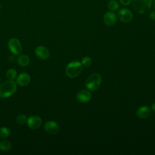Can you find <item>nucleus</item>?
Instances as JSON below:
<instances>
[{
	"label": "nucleus",
	"instance_id": "nucleus-1",
	"mask_svg": "<svg viewBox=\"0 0 155 155\" xmlns=\"http://www.w3.org/2000/svg\"><path fill=\"white\" fill-rule=\"evenodd\" d=\"M17 90L16 83L14 81L8 80L0 84V97L7 98L12 96Z\"/></svg>",
	"mask_w": 155,
	"mask_h": 155
},
{
	"label": "nucleus",
	"instance_id": "nucleus-2",
	"mask_svg": "<svg viewBox=\"0 0 155 155\" xmlns=\"http://www.w3.org/2000/svg\"><path fill=\"white\" fill-rule=\"evenodd\" d=\"M83 70L81 62L78 61L70 62L65 68V73L69 78H74L78 76Z\"/></svg>",
	"mask_w": 155,
	"mask_h": 155
},
{
	"label": "nucleus",
	"instance_id": "nucleus-3",
	"mask_svg": "<svg viewBox=\"0 0 155 155\" xmlns=\"http://www.w3.org/2000/svg\"><path fill=\"white\" fill-rule=\"evenodd\" d=\"M134 10L140 14L148 12L151 8L153 0H131Z\"/></svg>",
	"mask_w": 155,
	"mask_h": 155
},
{
	"label": "nucleus",
	"instance_id": "nucleus-4",
	"mask_svg": "<svg viewBox=\"0 0 155 155\" xmlns=\"http://www.w3.org/2000/svg\"><path fill=\"white\" fill-rule=\"evenodd\" d=\"M101 83V76L99 73H94L87 79L85 87L90 91H94L99 88Z\"/></svg>",
	"mask_w": 155,
	"mask_h": 155
},
{
	"label": "nucleus",
	"instance_id": "nucleus-5",
	"mask_svg": "<svg viewBox=\"0 0 155 155\" xmlns=\"http://www.w3.org/2000/svg\"><path fill=\"white\" fill-rule=\"evenodd\" d=\"M8 47L11 52L15 55L19 54L22 50L20 41L15 38H13L8 41Z\"/></svg>",
	"mask_w": 155,
	"mask_h": 155
},
{
	"label": "nucleus",
	"instance_id": "nucleus-6",
	"mask_svg": "<svg viewBox=\"0 0 155 155\" xmlns=\"http://www.w3.org/2000/svg\"><path fill=\"white\" fill-rule=\"evenodd\" d=\"M117 17L119 19L123 22H129L132 20L133 15L129 9L122 8L117 12Z\"/></svg>",
	"mask_w": 155,
	"mask_h": 155
},
{
	"label": "nucleus",
	"instance_id": "nucleus-7",
	"mask_svg": "<svg viewBox=\"0 0 155 155\" xmlns=\"http://www.w3.org/2000/svg\"><path fill=\"white\" fill-rule=\"evenodd\" d=\"M27 125L31 129L35 130L42 125V119L38 116H31L27 119Z\"/></svg>",
	"mask_w": 155,
	"mask_h": 155
},
{
	"label": "nucleus",
	"instance_id": "nucleus-8",
	"mask_svg": "<svg viewBox=\"0 0 155 155\" xmlns=\"http://www.w3.org/2000/svg\"><path fill=\"white\" fill-rule=\"evenodd\" d=\"M44 129L47 133L51 134H54L58 133L59 131V127L54 121L48 120L44 124Z\"/></svg>",
	"mask_w": 155,
	"mask_h": 155
},
{
	"label": "nucleus",
	"instance_id": "nucleus-9",
	"mask_svg": "<svg viewBox=\"0 0 155 155\" xmlns=\"http://www.w3.org/2000/svg\"><path fill=\"white\" fill-rule=\"evenodd\" d=\"M117 18V15L112 11H110L105 13L103 20L105 25L108 26H112L116 22Z\"/></svg>",
	"mask_w": 155,
	"mask_h": 155
},
{
	"label": "nucleus",
	"instance_id": "nucleus-10",
	"mask_svg": "<svg viewBox=\"0 0 155 155\" xmlns=\"http://www.w3.org/2000/svg\"><path fill=\"white\" fill-rule=\"evenodd\" d=\"M36 55L42 60H45L48 58L50 53L48 50L44 46H38L35 49Z\"/></svg>",
	"mask_w": 155,
	"mask_h": 155
},
{
	"label": "nucleus",
	"instance_id": "nucleus-11",
	"mask_svg": "<svg viewBox=\"0 0 155 155\" xmlns=\"http://www.w3.org/2000/svg\"><path fill=\"white\" fill-rule=\"evenodd\" d=\"M30 76L25 72L19 74L16 77V84L20 86H26L30 82Z\"/></svg>",
	"mask_w": 155,
	"mask_h": 155
},
{
	"label": "nucleus",
	"instance_id": "nucleus-12",
	"mask_svg": "<svg viewBox=\"0 0 155 155\" xmlns=\"http://www.w3.org/2000/svg\"><path fill=\"white\" fill-rule=\"evenodd\" d=\"M91 93L86 90H82L77 94V99L79 102L87 103L91 99Z\"/></svg>",
	"mask_w": 155,
	"mask_h": 155
},
{
	"label": "nucleus",
	"instance_id": "nucleus-13",
	"mask_svg": "<svg viewBox=\"0 0 155 155\" xmlns=\"http://www.w3.org/2000/svg\"><path fill=\"white\" fill-rule=\"evenodd\" d=\"M150 110L147 106H142L139 108L136 111V115L140 119H145L149 116Z\"/></svg>",
	"mask_w": 155,
	"mask_h": 155
},
{
	"label": "nucleus",
	"instance_id": "nucleus-14",
	"mask_svg": "<svg viewBox=\"0 0 155 155\" xmlns=\"http://www.w3.org/2000/svg\"><path fill=\"white\" fill-rule=\"evenodd\" d=\"M18 63L22 67L27 66L30 64V59L27 55L22 54L18 58Z\"/></svg>",
	"mask_w": 155,
	"mask_h": 155
},
{
	"label": "nucleus",
	"instance_id": "nucleus-15",
	"mask_svg": "<svg viewBox=\"0 0 155 155\" xmlns=\"http://www.w3.org/2000/svg\"><path fill=\"white\" fill-rule=\"evenodd\" d=\"M12 148V143L8 140H0V150L2 151H8Z\"/></svg>",
	"mask_w": 155,
	"mask_h": 155
},
{
	"label": "nucleus",
	"instance_id": "nucleus-16",
	"mask_svg": "<svg viewBox=\"0 0 155 155\" xmlns=\"http://www.w3.org/2000/svg\"><path fill=\"white\" fill-rule=\"evenodd\" d=\"M107 7L111 11H116L119 7V4L116 0H110L107 4Z\"/></svg>",
	"mask_w": 155,
	"mask_h": 155
},
{
	"label": "nucleus",
	"instance_id": "nucleus-17",
	"mask_svg": "<svg viewBox=\"0 0 155 155\" xmlns=\"http://www.w3.org/2000/svg\"><path fill=\"white\" fill-rule=\"evenodd\" d=\"M6 77L8 80L13 81L17 77V72L15 69L10 68L6 72Z\"/></svg>",
	"mask_w": 155,
	"mask_h": 155
},
{
	"label": "nucleus",
	"instance_id": "nucleus-18",
	"mask_svg": "<svg viewBox=\"0 0 155 155\" xmlns=\"http://www.w3.org/2000/svg\"><path fill=\"white\" fill-rule=\"evenodd\" d=\"M10 134V130L8 127H3L0 128V138L7 137Z\"/></svg>",
	"mask_w": 155,
	"mask_h": 155
},
{
	"label": "nucleus",
	"instance_id": "nucleus-19",
	"mask_svg": "<svg viewBox=\"0 0 155 155\" xmlns=\"http://www.w3.org/2000/svg\"><path fill=\"white\" fill-rule=\"evenodd\" d=\"M27 117L25 114H19L17 116L16 120L18 124L22 125L27 122Z\"/></svg>",
	"mask_w": 155,
	"mask_h": 155
},
{
	"label": "nucleus",
	"instance_id": "nucleus-20",
	"mask_svg": "<svg viewBox=\"0 0 155 155\" xmlns=\"http://www.w3.org/2000/svg\"><path fill=\"white\" fill-rule=\"evenodd\" d=\"M91 62H92V60L89 56H85V57L82 58V61H81L82 65H84L86 67H89L91 64Z\"/></svg>",
	"mask_w": 155,
	"mask_h": 155
},
{
	"label": "nucleus",
	"instance_id": "nucleus-21",
	"mask_svg": "<svg viewBox=\"0 0 155 155\" xmlns=\"http://www.w3.org/2000/svg\"><path fill=\"white\" fill-rule=\"evenodd\" d=\"M119 2L122 4L123 5H128V4L131 2V0H119Z\"/></svg>",
	"mask_w": 155,
	"mask_h": 155
},
{
	"label": "nucleus",
	"instance_id": "nucleus-22",
	"mask_svg": "<svg viewBox=\"0 0 155 155\" xmlns=\"http://www.w3.org/2000/svg\"><path fill=\"white\" fill-rule=\"evenodd\" d=\"M150 18L151 20H153V21H155V10L154 11H151L150 13Z\"/></svg>",
	"mask_w": 155,
	"mask_h": 155
},
{
	"label": "nucleus",
	"instance_id": "nucleus-23",
	"mask_svg": "<svg viewBox=\"0 0 155 155\" xmlns=\"http://www.w3.org/2000/svg\"><path fill=\"white\" fill-rule=\"evenodd\" d=\"M151 108H152V110H153V111H155V103H154V104H152V105H151Z\"/></svg>",
	"mask_w": 155,
	"mask_h": 155
},
{
	"label": "nucleus",
	"instance_id": "nucleus-24",
	"mask_svg": "<svg viewBox=\"0 0 155 155\" xmlns=\"http://www.w3.org/2000/svg\"><path fill=\"white\" fill-rule=\"evenodd\" d=\"M152 4H153V7L155 8V0L153 1V3Z\"/></svg>",
	"mask_w": 155,
	"mask_h": 155
},
{
	"label": "nucleus",
	"instance_id": "nucleus-25",
	"mask_svg": "<svg viewBox=\"0 0 155 155\" xmlns=\"http://www.w3.org/2000/svg\"><path fill=\"white\" fill-rule=\"evenodd\" d=\"M1 4H0V10H1Z\"/></svg>",
	"mask_w": 155,
	"mask_h": 155
},
{
	"label": "nucleus",
	"instance_id": "nucleus-26",
	"mask_svg": "<svg viewBox=\"0 0 155 155\" xmlns=\"http://www.w3.org/2000/svg\"><path fill=\"white\" fill-rule=\"evenodd\" d=\"M0 81H1V78H0Z\"/></svg>",
	"mask_w": 155,
	"mask_h": 155
}]
</instances>
